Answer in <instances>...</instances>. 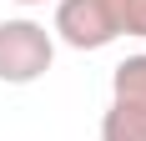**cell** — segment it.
Segmentation results:
<instances>
[{"label":"cell","instance_id":"obj_1","mask_svg":"<svg viewBox=\"0 0 146 141\" xmlns=\"http://www.w3.org/2000/svg\"><path fill=\"white\" fill-rule=\"evenodd\" d=\"M56 61V35L30 20V15H15V20H0V81L5 86H30L40 81Z\"/></svg>","mask_w":146,"mask_h":141},{"label":"cell","instance_id":"obj_2","mask_svg":"<svg viewBox=\"0 0 146 141\" xmlns=\"http://www.w3.org/2000/svg\"><path fill=\"white\" fill-rule=\"evenodd\" d=\"M101 141H146V51L111 70V106L101 116Z\"/></svg>","mask_w":146,"mask_h":141},{"label":"cell","instance_id":"obj_3","mask_svg":"<svg viewBox=\"0 0 146 141\" xmlns=\"http://www.w3.org/2000/svg\"><path fill=\"white\" fill-rule=\"evenodd\" d=\"M60 45L71 51H106L111 41H121L111 25L106 0H56V25H50Z\"/></svg>","mask_w":146,"mask_h":141},{"label":"cell","instance_id":"obj_4","mask_svg":"<svg viewBox=\"0 0 146 141\" xmlns=\"http://www.w3.org/2000/svg\"><path fill=\"white\" fill-rule=\"evenodd\" d=\"M106 10H111L116 35H136V41H146V0H106Z\"/></svg>","mask_w":146,"mask_h":141},{"label":"cell","instance_id":"obj_5","mask_svg":"<svg viewBox=\"0 0 146 141\" xmlns=\"http://www.w3.org/2000/svg\"><path fill=\"white\" fill-rule=\"evenodd\" d=\"M15 5H45V0H15Z\"/></svg>","mask_w":146,"mask_h":141}]
</instances>
